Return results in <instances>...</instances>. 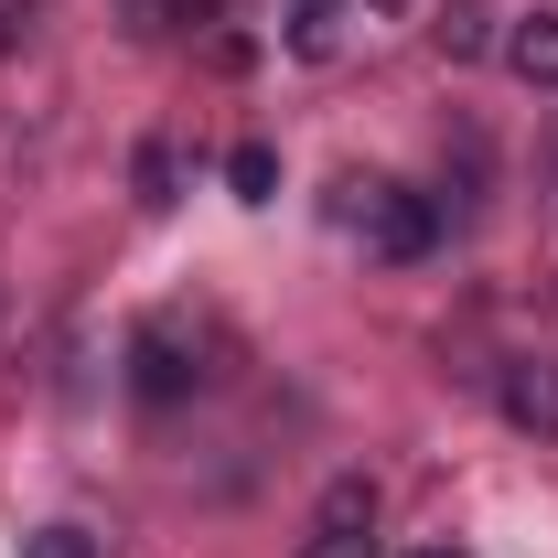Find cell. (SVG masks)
I'll return each mask as SVG.
<instances>
[{
    "mask_svg": "<svg viewBox=\"0 0 558 558\" xmlns=\"http://www.w3.org/2000/svg\"><path fill=\"white\" fill-rule=\"evenodd\" d=\"M333 215L365 236V258H387V269H409V258H429V247H440V205H429L418 183H344V194H333Z\"/></svg>",
    "mask_w": 558,
    "mask_h": 558,
    "instance_id": "6da1fadb",
    "label": "cell"
},
{
    "mask_svg": "<svg viewBox=\"0 0 558 558\" xmlns=\"http://www.w3.org/2000/svg\"><path fill=\"white\" fill-rule=\"evenodd\" d=\"M130 387L150 398V409L194 398V387H205V333H194L183 312H150V323L130 333Z\"/></svg>",
    "mask_w": 558,
    "mask_h": 558,
    "instance_id": "7a4b0ae2",
    "label": "cell"
},
{
    "mask_svg": "<svg viewBox=\"0 0 558 558\" xmlns=\"http://www.w3.org/2000/svg\"><path fill=\"white\" fill-rule=\"evenodd\" d=\"M301 558H376V484H365V473H333V484H323Z\"/></svg>",
    "mask_w": 558,
    "mask_h": 558,
    "instance_id": "3957f363",
    "label": "cell"
},
{
    "mask_svg": "<svg viewBox=\"0 0 558 558\" xmlns=\"http://www.w3.org/2000/svg\"><path fill=\"white\" fill-rule=\"evenodd\" d=\"M494 409H505V429H526V440H558V365L548 354H515L494 376Z\"/></svg>",
    "mask_w": 558,
    "mask_h": 558,
    "instance_id": "277c9868",
    "label": "cell"
},
{
    "mask_svg": "<svg viewBox=\"0 0 558 558\" xmlns=\"http://www.w3.org/2000/svg\"><path fill=\"white\" fill-rule=\"evenodd\" d=\"M505 65L526 75V86H558V11H526V22L505 33Z\"/></svg>",
    "mask_w": 558,
    "mask_h": 558,
    "instance_id": "5b68a950",
    "label": "cell"
},
{
    "mask_svg": "<svg viewBox=\"0 0 558 558\" xmlns=\"http://www.w3.org/2000/svg\"><path fill=\"white\" fill-rule=\"evenodd\" d=\"M429 44H440L451 65H473V54L494 44V33H484V0H440V11H429Z\"/></svg>",
    "mask_w": 558,
    "mask_h": 558,
    "instance_id": "8992f818",
    "label": "cell"
},
{
    "mask_svg": "<svg viewBox=\"0 0 558 558\" xmlns=\"http://www.w3.org/2000/svg\"><path fill=\"white\" fill-rule=\"evenodd\" d=\"M226 183H236V205H269L279 194V150L269 140H236V150H226Z\"/></svg>",
    "mask_w": 558,
    "mask_h": 558,
    "instance_id": "52a82bcc",
    "label": "cell"
},
{
    "mask_svg": "<svg viewBox=\"0 0 558 558\" xmlns=\"http://www.w3.org/2000/svg\"><path fill=\"white\" fill-rule=\"evenodd\" d=\"M194 11H215V0H119L130 33H172V22H194Z\"/></svg>",
    "mask_w": 558,
    "mask_h": 558,
    "instance_id": "ba28073f",
    "label": "cell"
},
{
    "mask_svg": "<svg viewBox=\"0 0 558 558\" xmlns=\"http://www.w3.org/2000/svg\"><path fill=\"white\" fill-rule=\"evenodd\" d=\"M22 558H97V537H86V526H33Z\"/></svg>",
    "mask_w": 558,
    "mask_h": 558,
    "instance_id": "9c48e42d",
    "label": "cell"
},
{
    "mask_svg": "<svg viewBox=\"0 0 558 558\" xmlns=\"http://www.w3.org/2000/svg\"><path fill=\"white\" fill-rule=\"evenodd\" d=\"M140 205H172V150H161V140L140 150Z\"/></svg>",
    "mask_w": 558,
    "mask_h": 558,
    "instance_id": "30bf717a",
    "label": "cell"
},
{
    "mask_svg": "<svg viewBox=\"0 0 558 558\" xmlns=\"http://www.w3.org/2000/svg\"><path fill=\"white\" fill-rule=\"evenodd\" d=\"M418 558H462V548H418Z\"/></svg>",
    "mask_w": 558,
    "mask_h": 558,
    "instance_id": "8fae6325",
    "label": "cell"
}]
</instances>
